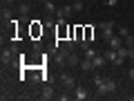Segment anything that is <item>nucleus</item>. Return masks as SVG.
Returning a JSON list of instances; mask_svg holds the SVG:
<instances>
[{"label": "nucleus", "instance_id": "nucleus-7", "mask_svg": "<svg viewBox=\"0 0 134 101\" xmlns=\"http://www.w3.org/2000/svg\"><path fill=\"white\" fill-rule=\"evenodd\" d=\"M81 58H83V54H78L76 49H74V52H69V54H67V65H72V67L81 65Z\"/></svg>", "mask_w": 134, "mask_h": 101}, {"label": "nucleus", "instance_id": "nucleus-11", "mask_svg": "<svg viewBox=\"0 0 134 101\" xmlns=\"http://www.w3.org/2000/svg\"><path fill=\"white\" fill-rule=\"evenodd\" d=\"M78 67H81V70H85V72H92V70H94V61H92L90 56H83Z\"/></svg>", "mask_w": 134, "mask_h": 101}, {"label": "nucleus", "instance_id": "nucleus-20", "mask_svg": "<svg viewBox=\"0 0 134 101\" xmlns=\"http://www.w3.org/2000/svg\"><path fill=\"white\" fill-rule=\"evenodd\" d=\"M20 14L27 16V14H29V5H25V2H23V5H20Z\"/></svg>", "mask_w": 134, "mask_h": 101}, {"label": "nucleus", "instance_id": "nucleus-18", "mask_svg": "<svg viewBox=\"0 0 134 101\" xmlns=\"http://www.w3.org/2000/svg\"><path fill=\"white\" fill-rule=\"evenodd\" d=\"M119 36H121V38L125 41V38L130 36V29H127V27H119Z\"/></svg>", "mask_w": 134, "mask_h": 101}, {"label": "nucleus", "instance_id": "nucleus-3", "mask_svg": "<svg viewBox=\"0 0 134 101\" xmlns=\"http://www.w3.org/2000/svg\"><path fill=\"white\" fill-rule=\"evenodd\" d=\"M45 29H47V27H45L40 20H31V23H29V34H31V38H34V41H38L40 36L45 34Z\"/></svg>", "mask_w": 134, "mask_h": 101}, {"label": "nucleus", "instance_id": "nucleus-2", "mask_svg": "<svg viewBox=\"0 0 134 101\" xmlns=\"http://www.w3.org/2000/svg\"><path fill=\"white\" fill-rule=\"evenodd\" d=\"M114 27H116L114 20H103V23L98 25V29H100V38L105 41V43L112 38V36H114Z\"/></svg>", "mask_w": 134, "mask_h": 101}, {"label": "nucleus", "instance_id": "nucleus-21", "mask_svg": "<svg viewBox=\"0 0 134 101\" xmlns=\"http://www.w3.org/2000/svg\"><path fill=\"white\" fill-rule=\"evenodd\" d=\"M116 2H119V0H107L105 5H107V7H116Z\"/></svg>", "mask_w": 134, "mask_h": 101}, {"label": "nucleus", "instance_id": "nucleus-25", "mask_svg": "<svg viewBox=\"0 0 134 101\" xmlns=\"http://www.w3.org/2000/svg\"><path fill=\"white\" fill-rule=\"evenodd\" d=\"M54 2H56V0H54Z\"/></svg>", "mask_w": 134, "mask_h": 101}, {"label": "nucleus", "instance_id": "nucleus-10", "mask_svg": "<svg viewBox=\"0 0 134 101\" xmlns=\"http://www.w3.org/2000/svg\"><path fill=\"white\" fill-rule=\"evenodd\" d=\"M107 45H110V47H112V49H119V47H123V45H125V41H123V38H121L119 34H114V36H112V38H110V41H107Z\"/></svg>", "mask_w": 134, "mask_h": 101}, {"label": "nucleus", "instance_id": "nucleus-12", "mask_svg": "<svg viewBox=\"0 0 134 101\" xmlns=\"http://www.w3.org/2000/svg\"><path fill=\"white\" fill-rule=\"evenodd\" d=\"M94 70H100V67H105V63H107V58H105V54H96L94 58Z\"/></svg>", "mask_w": 134, "mask_h": 101}, {"label": "nucleus", "instance_id": "nucleus-13", "mask_svg": "<svg viewBox=\"0 0 134 101\" xmlns=\"http://www.w3.org/2000/svg\"><path fill=\"white\" fill-rule=\"evenodd\" d=\"M40 97H43V99H47V101L54 99V97H56V94H54V88H52V85H45L43 92H40Z\"/></svg>", "mask_w": 134, "mask_h": 101}, {"label": "nucleus", "instance_id": "nucleus-16", "mask_svg": "<svg viewBox=\"0 0 134 101\" xmlns=\"http://www.w3.org/2000/svg\"><path fill=\"white\" fill-rule=\"evenodd\" d=\"M72 7H74V11L78 14V11H83V9H85V2H83V0H76V2H72Z\"/></svg>", "mask_w": 134, "mask_h": 101}, {"label": "nucleus", "instance_id": "nucleus-6", "mask_svg": "<svg viewBox=\"0 0 134 101\" xmlns=\"http://www.w3.org/2000/svg\"><path fill=\"white\" fill-rule=\"evenodd\" d=\"M72 14H76L72 5H63V7H58V9H56V20H67Z\"/></svg>", "mask_w": 134, "mask_h": 101}, {"label": "nucleus", "instance_id": "nucleus-23", "mask_svg": "<svg viewBox=\"0 0 134 101\" xmlns=\"http://www.w3.org/2000/svg\"><path fill=\"white\" fill-rule=\"evenodd\" d=\"M2 2H5V5H11V2H14V0H2Z\"/></svg>", "mask_w": 134, "mask_h": 101}, {"label": "nucleus", "instance_id": "nucleus-19", "mask_svg": "<svg viewBox=\"0 0 134 101\" xmlns=\"http://www.w3.org/2000/svg\"><path fill=\"white\" fill-rule=\"evenodd\" d=\"M125 45H127V47H134V36H132V34L125 38Z\"/></svg>", "mask_w": 134, "mask_h": 101}, {"label": "nucleus", "instance_id": "nucleus-24", "mask_svg": "<svg viewBox=\"0 0 134 101\" xmlns=\"http://www.w3.org/2000/svg\"><path fill=\"white\" fill-rule=\"evenodd\" d=\"M83 2H85V5H87V2H90V0H83Z\"/></svg>", "mask_w": 134, "mask_h": 101}, {"label": "nucleus", "instance_id": "nucleus-22", "mask_svg": "<svg viewBox=\"0 0 134 101\" xmlns=\"http://www.w3.org/2000/svg\"><path fill=\"white\" fill-rule=\"evenodd\" d=\"M127 77H130V79H132V81H134V67H130V72H127Z\"/></svg>", "mask_w": 134, "mask_h": 101}, {"label": "nucleus", "instance_id": "nucleus-5", "mask_svg": "<svg viewBox=\"0 0 134 101\" xmlns=\"http://www.w3.org/2000/svg\"><path fill=\"white\" fill-rule=\"evenodd\" d=\"M58 79H60V85L65 88V90H74V88H76V79H74L69 72H63Z\"/></svg>", "mask_w": 134, "mask_h": 101}, {"label": "nucleus", "instance_id": "nucleus-4", "mask_svg": "<svg viewBox=\"0 0 134 101\" xmlns=\"http://www.w3.org/2000/svg\"><path fill=\"white\" fill-rule=\"evenodd\" d=\"M103 54H105L107 63H112V65H116V67H121V65H123V58L119 56V52H116V49H112V47H110V49H105Z\"/></svg>", "mask_w": 134, "mask_h": 101}, {"label": "nucleus", "instance_id": "nucleus-14", "mask_svg": "<svg viewBox=\"0 0 134 101\" xmlns=\"http://www.w3.org/2000/svg\"><path fill=\"white\" fill-rule=\"evenodd\" d=\"M0 18H2V23H11V9L9 7H2V14H0Z\"/></svg>", "mask_w": 134, "mask_h": 101}, {"label": "nucleus", "instance_id": "nucleus-9", "mask_svg": "<svg viewBox=\"0 0 134 101\" xmlns=\"http://www.w3.org/2000/svg\"><path fill=\"white\" fill-rule=\"evenodd\" d=\"M74 99H78V101H85V99H90V92H87L85 88L76 85V88H74Z\"/></svg>", "mask_w": 134, "mask_h": 101}, {"label": "nucleus", "instance_id": "nucleus-15", "mask_svg": "<svg viewBox=\"0 0 134 101\" xmlns=\"http://www.w3.org/2000/svg\"><path fill=\"white\" fill-rule=\"evenodd\" d=\"M83 41L94 43V27H92V25H85V38H83Z\"/></svg>", "mask_w": 134, "mask_h": 101}, {"label": "nucleus", "instance_id": "nucleus-17", "mask_svg": "<svg viewBox=\"0 0 134 101\" xmlns=\"http://www.w3.org/2000/svg\"><path fill=\"white\" fill-rule=\"evenodd\" d=\"M96 54H98V52H96V49H94V47H92V45H90V47H87L85 52H83V56H90V58H94Z\"/></svg>", "mask_w": 134, "mask_h": 101}, {"label": "nucleus", "instance_id": "nucleus-1", "mask_svg": "<svg viewBox=\"0 0 134 101\" xmlns=\"http://www.w3.org/2000/svg\"><path fill=\"white\" fill-rule=\"evenodd\" d=\"M94 79V88H96V94L98 97H107V94H114L116 92V81L110 77H92Z\"/></svg>", "mask_w": 134, "mask_h": 101}, {"label": "nucleus", "instance_id": "nucleus-8", "mask_svg": "<svg viewBox=\"0 0 134 101\" xmlns=\"http://www.w3.org/2000/svg\"><path fill=\"white\" fill-rule=\"evenodd\" d=\"M40 2H43V9H45V14L47 16H56V2H54V0H40Z\"/></svg>", "mask_w": 134, "mask_h": 101}]
</instances>
